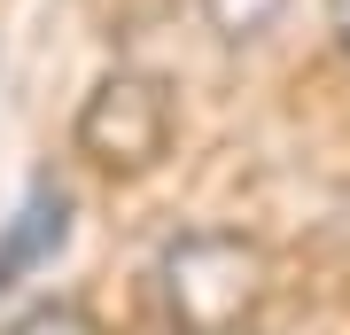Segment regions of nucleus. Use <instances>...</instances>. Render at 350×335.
I'll return each instance as SVG.
<instances>
[{"label":"nucleus","mask_w":350,"mask_h":335,"mask_svg":"<svg viewBox=\"0 0 350 335\" xmlns=\"http://www.w3.org/2000/svg\"><path fill=\"white\" fill-rule=\"evenodd\" d=\"M163 335H250L273 304V249L241 226H179L148 265Z\"/></svg>","instance_id":"1"},{"label":"nucleus","mask_w":350,"mask_h":335,"mask_svg":"<svg viewBox=\"0 0 350 335\" xmlns=\"http://www.w3.org/2000/svg\"><path fill=\"white\" fill-rule=\"evenodd\" d=\"M172 140H179V94L163 71H140V62L101 71L70 117V149L101 179H148L172 156Z\"/></svg>","instance_id":"2"},{"label":"nucleus","mask_w":350,"mask_h":335,"mask_svg":"<svg viewBox=\"0 0 350 335\" xmlns=\"http://www.w3.org/2000/svg\"><path fill=\"white\" fill-rule=\"evenodd\" d=\"M70 242V187L63 179H31V195L16 203V219L0 226V297L24 288L39 265H55Z\"/></svg>","instance_id":"3"},{"label":"nucleus","mask_w":350,"mask_h":335,"mask_svg":"<svg viewBox=\"0 0 350 335\" xmlns=\"http://www.w3.org/2000/svg\"><path fill=\"white\" fill-rule=\"evenodd\" d=\"M288 8H296V0H202V24H211L226 47H257V39H273L288 24Z\"/></svg>","instance_id":"4"},{"label":"nucleus","mask_w":350,"mask_h":335,"mask_svg":"<svg viewBox=\"0 0 350 335\" xmlns=\"http://www.w3.org/2000/svg\"><path fill=\"white\" fill-rule=\"evenodd\" d=\"M0 335H109V327H101L86 304H24Z\"/></svg>","instance_id":"5"},{"label":"nucleus","mask_w":350,"mask_h":335,"mask_svg":"<svg viewBox=\"0 0 350 335\" xmlns=\"http://www.w3.org/2000/svg\"><path fill=\"white\" fill-rule=\"evenodd\" d=\"M327 39H335L342 62H350V0H327Z\"/></svg>","instance_id":"6"}]
</instances>
